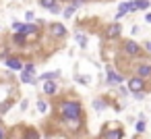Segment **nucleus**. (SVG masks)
<instances>
[{
    "instance_id": "1",
    "label": "nucleus",
    "mask_w": 151,
    "mask_h": 139,
    "mask_svg": "<svg viewBox=\"0 0 151 139\" xmlns=\"http://www.w3.org/2000/svg\"><path fill=\"white\" fill-rule=\"evenodd\" d=\"M58 114H60V118L68 125V127H73V129H81V125H83V108H81V104L79 102H62L60 106H58Z\"/></svg>"
},
{
    "instance_id": "2",
    "label": "nucleus",
    "mask_w": 151,
    "mask_h": 139,
    "mask_svg": "<svg viewBox=\"0 0 151 139\" xmlns=\"http://www.w3.org/2000/svg\"><path fill=\"white\" fill-rule=\"evenodd\" d=\"M13 29H15V33H37V25H25V23H19V21H15L13 23Z\"/></svg>"
},
{
    "instance_id": "3",
    "label": "nucleus",
    "mask_w": 151,
    "mask_h": 139,
    "mask_svg": "<svg viewBox=\"0 0 151 139\" xmlns=\"http://www.w3.org/2000/svg\"><path fill=\"white\" fill-rule=\"evenodd\" d=\"M128 89L130 91H143L145 89V81H143V77H132V79H128Z\"/></svg>"
},
{
    "instance_id": "4",
    "label": "nucleus",
    "mask_w": 151,
    "mask_h": 139,
    "mask_svg": "<svg viewBox=\"0 0 151 139\" xmlns=\"http://www.w3.org/2000/svg\"><path fill=\"white\" fill-rule=\"evenodd\" d=\"M128 11H137V7H134V2H124V4H120L118 7V13H116V19H120V17H124Z\"/></svg>"
},
{
    "instance_id": "5",
    "label": "nucleus",
    "mask_w": 151,
    "mask_h": 139,
    "mask_svg": "<svg viewBox=\"0 0 151 139\" xmlns=\"http://www.w3.org/2000/svg\"><path fill=\"white\" fill-rule=\"evenodd\" d=\"M50 33L56 35V38H64V35H66V29H64V25H60V23H52V25H50Z\"/></svg>"
},
{
    "instance_id": "6",
    "label": "nucleus",
    "mask_w": 151,
    "mask_h": 139,
    "mask_svg": "<svg viewBox=\"0 0 151 139\" xmlns=\"http://www.w3.org/2000/svg\"><path fill=\"white\" fill-rule=\"evenodd\" d=\"M4 64H6L9 69H13V71H23V60H21V58H6Z\"/></svg>"
},
{
    "instance_id": "7",
    "label": "nucleus",
    "mask_w": 151,
    "mask_h": 139,
    "mask_svg": "<svg viewBox=\"0 0 151 139\" xmlns=\"http://www.w3.org/2000/svg\"><path fill=\"white\" fill-rule=\"evenodd\" d=\"M120 25L118 23H114V25H110V27H106V38H110V40H114V38H118L120 35Z\"/></svg>"
},
{
    "instance_id": "8",
    "label": "nucleus",
    "mask_w": 151,
    "mask_h": 139,
    "mask_svg": "<svg viewBox=\"0 0 151 139\" xmlns=\"http://www.w3.org/2000/svg\"><path fill=\"white\" fill-rule=\"evenodd\" d=\"M124 52H126L128 56H137V54L141 52V48H139V44H134V42H126V44H124Z\"/></svg>"
},
{
    "instance_id": "9",
    "label": "nucleus",
    "mask_w": 151,
    "mask_h": 139,
    "mask_svg": "<svg viewBox=\"0 0 151 139\" xmlns=\"http://www.w3.org/2000/svg\"><path fill=\"white\" fill-rule=\"evenodd\" d=\"M108 81L116 85V83H120V81H122V77H120V73H116L112 67H108Z\"/></svg>"
},
{
    "instance_id": "10",
    "label": "nucleus",
    "mask_w": 151,
    "mask_h": 139,
    "mask_svg": "<svg viewBox=\"0 0 151 139\" xmlns=\"http://www.w3.org/2000/svg\"><path fill=\"white\" fill-rule=\"evenodd\" d=\"M44 91H46V93H48V96H52V93H54V91H56V83H54V81H52V79H48V81H46V83H44Z\"/></svg>"
},
{
    "instance_id": "11",
    "label": "nucleus",
    "mask_w": 151,
    "mask_h": 139,
    "mask_svg": "<svg viewBox=\"0 0 151 139\" xmlns=\"http://www.w3.org/2000/svg\"><path fill=\"white\" fill-rule=\"evenodd\" d=\"M137 73H139V77H151V64H141Z\"/></svg>"
},
{
    "instance_id": "12",
    "label": "nucleus",
    "mask_w": 151,
    "mask_h": 139,
    "mask_svg": "<svg viewBox=\"0 0 151 139\" xmlns=\"http://www.w3.org/2000/svg\"><path fill=\"white\" fill-rule=\"evenodd\" d=\"M21 81L23 83H31V85L35 83V79L31 77V73H21Z\"/></svg>"
},
{
    "instance_id": "13",
    "label": "nucleus",
    "mask_w": 151,
    "mask_h": 139,
    "mask_svg": "<svg viewBox=\"0 0 151 139\" xmlns=\"http://www.w3.org/2000/svg\"><path fill=\"white\" fill-rule=\"evenodd\" d=\"M101 135H104V137H122V131H120V127H118V131H104Z\"/></svg>"
},
{
    "instance_id": "14",
    "label": "nucleus",
    "mask_w": 151,
    "mask_h": 139,
    "mask_svg": "<svg viewBox=\"0 0 151 139\" xmlns=\"http://www.w3.org/2000/svg\"><path fill=\"white\" fill-rule=\"evenodd\" d=\"M13 40H15V44H17V46H23V44H25V33H15V38H13Z\"/></svg>"
},
{
    "instance_id": "15",
    "label": "nucleus",
    "mask_w": 151,
    "mask_h": 139,
    "mask_svg": "<svg viewBox=\"0 0 151 139\" xmlns=\"http://www.w3.org/2000/svg\"><path fill=\"white\" fill-rule=\"evenodd\" d=\"M62 15H64L66 19H68V17H73V15H75V7H73V4H70V7H66V9L62 11Z\"/></svg>"
},
{
    "instance_id": "16",
    "label": "nucleus",
    "mask_w": 151,
    "mask_h": 139,
    "mask_svg": "<svg viewBox=\"0 0 151 139\" xmlns=\"http://www.w3.org/2000/svg\"><path fill=\"white\" fill-rule=\"evenodd\" d=\"M40 4H42L44 9H50V7H54V4H56V0H40Z\"/></svg>"
},
{
    "instance_id": "17",
    "label": "nucleus",
    "mask_w": 151,
    "mask_h": 139,
    "mask_svg": "<svg viewBox=\"0 0 151 139\" xmlns=\"http://www.w3.org/2000/svg\"><path fill=\"white\" fill-rule=\"evenodd\" d=\"M134 7H137V9H147V7H149V2H147V0H137Z\"/></svg>"
},
{
    "instance_id": "18",
    "label": "nucleus",
    "mask_w": 151,
    "mask_h": 139,
    "mask_svg": "<svg viewBox=\"0 0 151 139\" xmlns=\"http://www.w3.org/2000/svg\"><path fill=\"white\" fill-rule=\"evenodd\" d=\"M9 108H11V102H4V104H0V114H4Z\"/></svg>"
},
{
    "instance_id": "19",
    "label": "nucleus",
    "mask_w": 151,
    "mask_h": 139,
    "mask_svg": "<svg viewBox=\"0 0 151 139\" xmlns=\"http://www.w3.org/2000/svg\"><path fill=\"white\" fill-rule=\"evenodd\" d=\"M77 40H79V44H81V46H85V44H87V38H85L83 33H77Z\"/></svg>"
},
{
    "instance_id": "20",
    "label": "nucleus",
    "mask_w": 151,
    "mask_h": 139,
    "mask_svg": "<svg viewBox=\"0 0 151 139\" xmlns=\"http://www.w3.org/2000/svg\"><path fill=\"white\" fill-rule=\"evenodd\" d=\"M23 69H25V73H31V75L35 73V64H27V67H23Z\"/></svg>"
},
{
    "instance_id": "21",
    "label": "nucleus",
    "mask_w": 151,
    "mask_h": 139,
    "mask_svg": "<svg viewBox=\"0 0 151 139\" xmlns=\"http://www.w3.org/2000/svg\"><path fill=\"white\" fill-rule=\"evenodd\" d=\"M56 77V73H46L44 77H42V81H48V79H54Z\"/></svg>"
},
{
    "instance_id": "22",
    "label": "nucleus",
    "mask_w": 151,
    "mask_h": 139,
    "mask_svg": "<svg viewBox=\"0 0 151 139\" xmlns=\"http://www.w3.org/2000/svg\"><path fill=\"white\" fill-rule=\"evenodd\" d=\"M93 106L99 110V108H104V106H106V102H101V100H95V102H93Z\"/></svg>"
},
{
    "instance_id": "23",
    "label": "nucleus",
    "mask_w": 151,
    "mask_h": 139,
    "mask_svg": "<svg viewBox=\"0 0 151 139\" xmlns=\"http://www.w3.org/2000/svg\"><path fill=\"white\" fill-rule=\"evenodd\" d=\"M137 131H139V133H143V131H145V122H143V120H139V122H137Z\"/></svg>"
},
{
    "instance_id": "24",
    "label": "nucleus",
    "mask_w": 151,
    "mask_h": 139,
    "mask_svg": "<svg viewBox=\"0 0 151 139\" xmlns=\"http://www.w3.org/2000/svg\"><path fill=\"white\" fill-rule=\"evenodd\" d=\"M37 108H40V112H46L48 106H46V102H37Z\"/></svg>"
},
{
    "instance_id": "25",
    "label": "nucleus",
    "mask_w": 151,
    "mask_h": 139,
    "mask_svg": "<svg viewBox=\"0 0 151 139\" xmlns=\"http://www.w3.org/2000/svg\"><path fill=\"white\" fill-rule=\"evenodd\" d=\"M81 4H85V0H73V7H81Z\"/></svg>"
},
{
    "instance_id": "26",
    "label": "nucleus",
    "mask_w": 151,
    "mask_h": 139,
    "mask_svg": "<svg viewBox=\"0 0 151 139\" xmlns=\"http://www.w3.org/2000/svg\"><path fill=\"white\" fill-rule=\"evenodd\" d=\"M58 11H60V7H58V4H54V7H50V13H58Z\"/></svg>"
},
{
    "instance_id": "27",
    "label": "nucleus",
    "mask_w": 151,
    "mask_h": 139,
    "mask_svg": "<svg viewBox=\"0 0 151 139\" xmlns=\"http://www.w3.org/2000/svg\"><path fill=\"white\" fill-rule=\"evenodd\" d=\"M145 50H147V52H151V42H145Z\"/></svg>"
},
{
    "instance_id": "28",
    "label": "nucleus",
    "mask_w": 151,
    "mask_h": 139,
    "mask_svg": "<svg viewBox=\"0 0 151 139\" xmlns=\"http://www.w3.org/2000/svg\"><path fill=\"white\" fill-rule=\"evenodd\" d=\"M4 135H6V133H4V129H2V127H0V139H2Z\"/></svg>"
},
{
    "instance_id": "29",
    "label": "nucleus",
    "mask_w": 151,
    "mask_h": 139,
    "mask_svg": "<svg viewBox=\"0 0 151 139\" xmlns=\"http://www.w3.org/2000/svg\"><path fill=\"white\" fill-rule=\"evenodd\" d=\"M145 19H147V21L151 23V13H147V15H145Z\"/></svg>"
}]
</instances>
